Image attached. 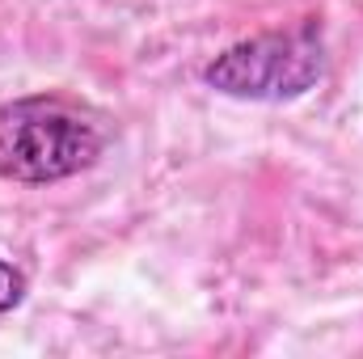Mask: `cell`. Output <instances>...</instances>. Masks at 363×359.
I'll return each instance as SVG.
<instances>
[{
	"instance_id": "6da1fadb",
	"label": "cell",
	"mask_w": 363,
	"mask_h": 359,
	"mask_svg": "<svg viewBox=\"0 0 363 359\" xmlns=\"http://www.w3.org/2000/svg\"><path fill=\"white\" fill-rule=\"evenodd\" d=\"M106 148V131L85 106L34 93L0 106V178L47 186L89 170Z\"/></svg>"
},
{
	"instance_id": "7a4b0ae2",
	"label": "cell",
	"mask_w": 363,
	"mask_h": 359,
	"mask_svg": "<svg viewBox=\"0 0 363 359\" xmlns=\"http://www.w3.org/2000/svg\"><path fill=\"white\" fill-rule=\"evenodd\" d=\"M325 72V43L317 21H300L291 30H267L245 43L220 51L203 81L224 97L241 101H296Z\"/></svg>"
},
{
	"instance_id": "3957f363",
	"label": "cell",
	"mask_w": 363,
	"mask_h": 359,
	"mask_svg": "<svg viewBox=\"0 0 363 359\" xmlns=\"http://www.w3.org/2000/svg\"><path fill=\"white\" fill-rule=\"evenodd\" d=\"M21 300H26V275L13 267V263H4V258H0V317H4V313H13Z\"/></svg>"
}]
</instances>
